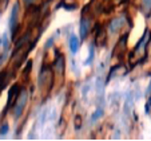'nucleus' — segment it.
Returning a JSON list of instances; mask_svg holds the SVG:
<instances>
[{"mask_svg":"<svg viewBox=\"0 0 151 141\" xmlns=\"http://www.w3.org/2000/svg\"><path fill=\"white\" fill-rule=\"evenodd\" d=\"M19 94H20V86H19V85H14V86H12L11 89H9V92H8V100H7V109H9V106L15 104V101L17 100Z\"/></svg>","mask_w":151,"mask_h":141,"instance_id":"39448f33","label":"nucleus"},{"mask_svg":"<svg viewBox=\"0 0 151 141\" xmlns=\"http://www.w3.org/2000/svg\"><path fill=\"white\" fill-rule=\"evenodd\" d=\"M7 132H8V124H7V122H4V124L0 126V134L4 136V134H7Z\"/></svg>","mask_w":151,"mask_h":141,"instance_id":"2eb2a0df","label":"nucleus"},{"mask_svg":"<svg viewBox=\"0 0 151 141\" xmlns=\"http://www.w3.org/2000/svg\"><path fill=\"white\" fill-rule=\"evenodd\" d=\"M118 73H120V74H126V73H127V69H126L123 65H116V66H114L111 69V71H110V74H109V81L111 79V78H114Z\"/></svg>","mask_w":151,"mask_h":141,"instance_id":"9d476101","label":"nucleus"},{"mask_svg":"<svg viewBox=\"0 0 151 141\" xmlns=\"http://www.w3.org/2000/svg\"><path fill=\"white\" fill-rule=\"evenodd\" d=\"M24 1H26V4H27V6H31V4L34 3V0H24Z\"/></svg>","mask_w":151,"mask_h":141,"instance_id":"a211bd4d","label":"nucleus"},{"mask_svg":"<svg viewBox=\"0 0 151 141\" xmlns=\"http://www.w3.org/2000/svg\"><path fill=\"white\" fill-rule=\"evenodd\" d=\"M123 24H124V20H123L122 17H115V19H112L111 22H110L109 28L112 34H116V32L120 31V28L123 27Z\"/></svg>","mask_w":151,"mask_h":141,"instance_id":"6e6552de","label":"nucleus"},{"mask_svg":"<svg viewBox=\"0 0 151 141\" xmlns=\"http://www.w3.org/2000/svg\"><path fill=\"white\" fill-rule=\"evenodd\" d=\"M39 86L40 89L47 86L48 90H51V87L54 86V75H52L50 67H43L42 69V73L39 75Z\"/></svg>","mask_w":151,"mask_h":141,"instance_id":"f03ea898","label":"nucleus"},{"mask_svg":"<svg viewBox=\"0 0 151 141\" xmlns=\"http://www.w3.org/2000/svg\"><path fill=\"white\" fill-rule=\"evenodd\" d=\"M150 31L146 30L145 35L142 36V39L139 40V43L135 46L134 51L131 52L130 55V65L131 66H135L138 65L139 62H142V59L146 57V50H147V44H148V40H150Z\"/></svg>","mask_w":151,"mask_h":141,"instance_id":"f257e3e1","label":"nucleus"},{"mask_svg":"<svg viewBox=\"0 0 151 141\" xmlns=\"http://www.w3.org/2000/svg\"><path fill=\"white\" fill-rule=\"evenodd\" d=\"M99 116H102V110H96V113L92 116V121H95L96 120V117H99Z\"/></svg>","mask_w":151,"mask_h":141,"instance_id":"f3484780","label":"nucleus"},{"mask_svg":"<svg viewBox=\"0 0 151 141\" xmlns=\"http://www.w3.org/2000/svg\"><path fill=\"white\" fill-rule=\"evenodd\" d=\"M63 7L67 9H75L78 7L76 0H63Z\"/></svg>","mask_w":151,"mask_h":141,"instance_id":"4468645a","label":"nucleus"},{"mask_svg":"<svg viewBox=\"0 0 151 141\" xmlns=\"http://www.w3.org/2000/svg\"><path fill=\"white\" fill-rule=\"evenodd\" d=\"M54 69L56 74L63 75V71H64V58L62 55H58L56 60H55V63H54Z\"/></svg>","mask_w":151,"mask_h":141,"instance_id":"1a4fd4ad","label":"nucleus"},{"mask_svg":"<svg viewBox=\"0 0 151 141\" xmlns=\"http://www.w3.org/2000/svg\"><path fill=\"white\" fill-rule=\"evenodd\" d=\"M148 93H151V84H150V87H148Z\"/></svg>","mask_w":151,"mask_h":141,"instance_id":"6ab92c4d","label":"nucleus"},{"mask_svg":"<svg viewBox=\"0 0 151 141\" xmlns=\"http://www.w3.org/2000/svg\"><path fill=\"white\" fill-rule=\"evenodd\" d=\"M95 42H96L98 46H104V43H106V32L103 31V30H99V31H98Z\"/></svg>","mask_w":151,"mask_h":141,"instance_id":"ddd939ff","label":"nucleus"},{"mask_svg":"<svg viewBox=\"0 0 151 141\" xmlns=\"http://www.w3.org/2000/svg\"><path fill=\"white\" fill-rule=\"evenodd\" d=\"M90 28H91V22H90V19L82 17V20H80V36H82V39L87 38V35H88V32H90Z\"/></svg>","mask_w":151,"mask_h":141,"instance_id":"423d86ee","label":"nucleus"},{"mask_svg":"<svg viewBox=\"0 0 151 141\" xmlns=\"http://www.w3.org/2000/svg\"><path fill=\"white\" fill-rule=\"evenodd\" d=\"M92 58H94V49L91 47V49H90V58L87 59V62H86V63H87V65L91 63V62H92Z\"/></svg>","mask_w":151,"mask_h":141,"instance_id":"dca6fc26","label":"nucleus"},{"mask_svg":"<svg viewBox=\"0 0 151 141\" xmlns=\"http://www.w3.org/2000/svg\"><path fill=\"white\" fill-rule=\"evenodd\" d=\"M26 104H27V92L26 90H20L19 97H17V100L15 101V104H14V114L16 118L22 116Z\"/></svg>","mask_w":151,"mask_h":141,"instance_id":"7ed1b4c3","label":"nucleus"},{"mask_svg":"<svg viewBox=\"0 0 151 141\" xmlns=\"http://www.w3.org/2000/svg\"><path fill=\"white\" fill-rule=\"evenodd\" d=\"M17 16H19V4L15 3L14 6V9H12V14H11V19H9V28H11V32H12V38L15 36L17 31Z\"/></svg>","mask_w":151,"mask_h":141,"instance_id":"20e7f679","label":"nucleus"},{"mask_svg":"<svg viewBox=\"0 0 151 141\" xmlns=\"http://www.w3.org/2000/svg\"><path fill=\"white\" fill-rule=\"evenodd\" d=\"M70 49H71V51L76 52L78 49H79V39H78V36H75V35H72L71 38H70Z\"/></svg>","mask_w":151,"mask_h":141,"instance_id":"f8f14e48","label":"nucleus"},{"mask_svg":"<svg viewBox=\"0 0 151 141\" xmlns=\"http://www.w3.org/2000/svg\"><path fill=\"white\" fill-rule=\"evenodd\" d=\"M126 47H127V34L123 35V36L118 40L116 46H115V49H114V55H119V54L122 55L123 52L126 51Z\"/></svg>","mask_w":151,"mask_h":141,"instance_id":"0eeeda50","label":"nucleus"},{"mask_svg":"<svg viewBox=\"0 0 151 141\" xmlns=\"http://www.w3.org/2000/svg\"><path fill=\"white\" fill-rule=\"evenodd\" d=\"M140 4H142V9L145 12L146 16H150L151 15V0H140Z\"/></svg>","mask_w":151,"mask_h":141,"instance_id":"9b49d317","label":"nucleus"}]
</instances>
